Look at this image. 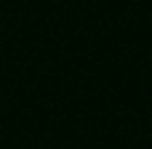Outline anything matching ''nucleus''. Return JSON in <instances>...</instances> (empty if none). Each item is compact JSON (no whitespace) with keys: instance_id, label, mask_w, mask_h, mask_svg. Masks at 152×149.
I'll use <instances>...</instances> for the list:
<instances>
[]
</instances>
